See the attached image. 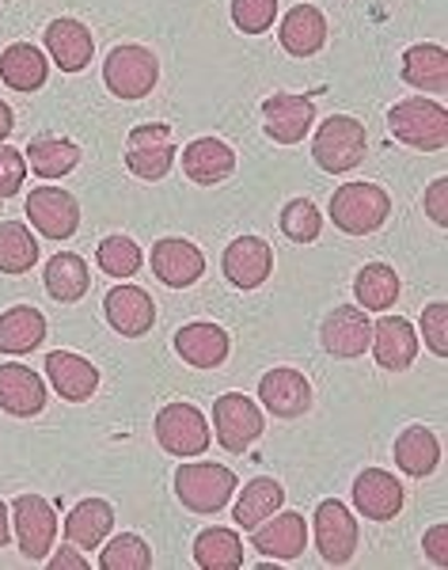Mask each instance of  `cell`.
Returning a JSON list of instances; mask_svg holds the SVG:
<instances>
[{"instance_id":"6da1fadb","label":"cell","mask_w":448,"mask_h":570,"mask_svg":"<svg viewBox=\"0 0 448 570\" xmlns=\"http://www.w3.org/2000/svg\"><path fill=\"white\" fill-rule=\"evenodd\" d=\"M388 126L396 134V141H404L407 149L418 153H441L448 145V110L434 99H404L388 110Z\"/></svg>"},{"instance_id":"7a4b0ae2","label":"cell","mask_w":448,"mask_h":570,"mask_svg":"<svg viewBox=\"0 0 448 570\" xmlns=\"http://www.w3.org/2000/svg\"><path fill=\"white\" fill-rule=\"evenodd\" d=\"M327 214H331V220L346 236H369L384 228V220L391 214V198L377 183H346V187H338L331 195Z\"/></svg>"},{"instance_id":"3957f363","label":"cell","mask_w":448,"mask_h":570,"mask_svg":"<svg viewBox=\"0 0 448 570\" xmlns=\"http://www.w3.org/2000/svg\"><path fill=\"white\" fill-rule=\"evenodd\" d=\"M236 480L232 468L213 464V461H198V464H182L176 472V494L190 513H221L232 502Z\"/></svg>"},{"instance_id":"277c9868","label":"cell","mask_w":448,"mask_h":570,"mask_svg":"<svg viewBox=\"0 0 448 570\" xmlns=\"http://www.w3.org/2000/svg\"><path fill=\"white\" fill-rule=\"evenodd\" d=\"M365 149H369V137H365V126L358 118L331 115L319 122L312 156L327 176H346V171H354L365 160Z\"/></svg>"},{"instance_id":"5b68a950","label":"cell","mask_w":448,"mask_h":570,"mask_svg":"<svg viewBox=\"0 0 448 570\" xmlns=\"http://www.w3.org/2000/svg\"><path fill=\"white\" fill-rule=\"evenodd\" d=\"M160 80V61L152 50L137 42H126V46H115L103 61V85L107 91H115L118 99H145Z\"/></svg>"},{"instance_id":"8992f818","label":"cell","mask_w":448,"mask_h":570,"mask_svg":"<svg viewBox=\"0 0 448 570\" xmlns=\"http://www.w3.org/2000/svg\"><path fill=\"white\" fill-rule=\"evenodd\" d=\"M213 430H217L221 449H228V453H247V449L262 438L267 419H262V411L255 407L251 395L228 392L213 403Z\"/></svg>"},{"instance_id":"52a82bcc","label":"cell","mask_w":448,"mask_h":570,"mask_svg":"<svg viewBox=\"0 0 448 570\" xmlns=\"http://www.w3.org/2000/svg\"><path fill=\"white\" fill-rule=\"evenodd\" d=\"M157 441L171 456H202L209 449V422L195 403H168L157 415Z\"/></svg>"},{"instance_id":"ba28073f","label":"cell","mask_w":448,"mask_h":570,"mask_svg":"<svg viewBox=\"0 0 448 570\" xmlns=\"http://www.w3.org/2000/svg\"><path fill=\"white\" fill-rule=\"evenodd\" d=\"M12 525H16V540H20V551L34 563H42L53 551V540H58V513L53 505L39 499V494H20L12 502Z\"/></svg>"},{"instance_id":"9c48e42d","label":"cell","mask_w":448,"mask_h":570,"mask_svg":"<svg viewBox=\"0 0 448 570\" xmlns=\"http://www.w3.org/2000/svg\"><path fill=\"white\" fill-rule=\"evenodd\" d=\"M316 548L323 563L346 567L358 551V518L346 510V502L323 499L316 505Z\"/></svg>"},{"instance_id":"30bf717a","label":"cell","mask_w":448,"mask_h":570,"mask_svg":"<svg viewBox=\"0 0 448 570\" xmlns=\"http://www.w3.org/2000/svg\"><path fill=\"white\" fill-rule=\"evenodd\" d=\"M176 164V141H171L168 122H145L130 134V153H126V168L137 179L157 183L171 171Z\"/></svg>"},{"instance_id":"8fae6325","label":"cell","mask_w":448,"mask_h":570,"mask_svg":"<svg viewBox=\"0 0 448 570\" xmlns=\"http://www.w3.org/2000/svg\"><path fill=\"white\" fill-rule=\"evenodd\" d=\"M316 122V99L297 96V91H278L262 104V130H267L278 145L305 141Z\"/></svg>"},{"instance_id":"7c38bea8","label":"cell","mask_w":448,"mask_h":570,"mask_svg":"<svg viewBox=\"0 0 448 570\" xmlns=\"http://www.w3.org/2000/svg\"><path fill=\"white\" fill-rule=\"evenodd\" d=\"M27 220L46 236V240H69L80 228V206L69 190L39 187L27 195Z\"/></svg>"},{"instance_id":"4fadbf2b","label":"cell","mask_w":448,"mask_h":570,"mask_svg":"<svg viewBox=\"0 0 448 570\" xmlns=\"http://www.w3.org/2000/svg\"><path fill=\"white\" fill-rule=\"evenodd\" d=\"M255 551L267 559L292 563L308 548V521L297 510H273L262 525H255Z\"/></svg>"},{"instance_id":"5bb4252c","label":"cell","mask_w":448,"mask_h":570,"mask_svg":"<svg viewBox=\"0 0 448 570\" xmlns=\"http://www.w3.org/2000/svg\"><path fill=\"white\" fill-rule=\"evenodd\" d=\"M404 502H407L404 483L391 472H384V468H365L358 480H354V505H358L361 518L391 521V518H399Z\"/></svg>"},{"instance_id":"9a60e30c","label":"cell","mask_w":448,"mask_h":570,"mask_svg":"<svg viewBox=\"0 0 448 570\" xmlns=\"http://www.w3.org/2000/svg\"><path fill=\"white\" fill-rule=\"evenodd\" d=\"M103 316L118 335L141 338V335H149L152 324H157V305H152V297L141 289V285H115V289L103 297Z\"/></svg>"},{"instance_id":"2e32d148","label":"cell","mask_w":448,"mask_h":570,"mask_svg":"<svg viewBox=\"0 0 448 570\" xmlns=\"http://www.w3.org/2000/svg\"><path fill=\"white\" fill-rule=\"evenodd\" d=\"M149 263H152V274H157L163 285H171V289H187V285H195L206 274L202 247L182 240V236H168V240L152 244Z\"/></svg>"},{"instance_id":"e0dca14e","label":"cell","mask_w":448,"mask_h":570,"mask_svg":"<svg viewBox=\"0 0 448 570\" xmlns=\"http://www.w3.org/2000/svg\"><path fill=\"white\" fill-rule=\"evenodd\" d=\"M259 400H262V407H267L270 415L300 419V415H308V411H312V384H308L305 373L281 365V370H270L259 381Z\"/></svg>"},{"instance_id":"ac0fdd59","label":"cell","mask_w":448,"mask_h":570,"mask_svg":"<svg viewBox=\"0 0 448 570\" xmlns=\"http://www.w3.org/2000/svg\"><path fill=\"white\" fill-rule=\"evenodd\" d=\"M319 343L335 357H361L372 343V324L358 305H338L319 327Z\"/></svg>"},{"instance_id":"d6986e66","label":"cell","mask_w":448,"mask_h":570,"mask_svg":"<svg viewBox=\"0 0 448 570\" xmlns=\"http://www.w3.org/2000/svg\"><path fill=\"white\" fill-rule=\"evenodd\" d=\"M221 271L236 289H259L273 271V252L267 240L259 236H240L225 247L221 255Z\"/></svg>"},{"instance_id":"ffe728a7","label":"cell","mask_w":448,"mask_h":570,"mask_svg":"<svg viewBox=\"0 0 448 570\" xmlns=\"http://www.w3.org/2000/svg\"><path fill=\"white\" fill-rule=\"evenodd\" d=\"M228 351H232V338L221 324L195 320V324H182L176 331V354L195 370H217V365H225Z\"/></svg>"},{"instance_id":"44dd1931","label":"cell","mask_w":448,"mask_h":570,"mask_svg":"<svg viewBox=\"0 0 448 570\" xmlns=\"http://www.w3.org/2000/svg\"><path fill=\"white\" fill-rule=\"evenodd\" d=\"M42 42H46L50 61H58V69H66V72H84L91 66V53H96L91 31L80 20H72V16H61V20H53L46 27Z\"/></svg>"},{"instance_id":"7402d4cb","label":"cell","mask_w":448,"mask_h":570,"mask_svg":"<svg viewBox=\"0 0 448 570\" xmlns=\"http://www.w3.org/2000/svg\"><path fill=\"white\" fill-rule=\"evenodd\" d=\"M46 384L27 365H0V411L12 419H34L46 411Z\"/></svg>"},{"instance_id":"603a6c76","label":"cell","mask_w":448,"mask_h":570,"mask_svg":"<svg viewBox=\"0 0 448 570\" xmlns=\"http://www.w3.org/2000/svg\"><path fill=\"white\" fill-rule=\"evenodd\" d=\"M46 376H50L53 392L66 403H84L99 389V370L88 357L72 351H50L46 354Z\"/></svg>"},{"instance_id":"cb8c5ba5","label":"cell","mask_w":448,"mask_h":570,"mask_svg":"<svg viewBox=\"0 0 448 570\" xmlns=\"http://www.w3.org/2000/svg\"><path fill=\"white\" fill-rule=\"evenodd\" d=\"M182 171L198 187H213V183H221L236 171L232 145L221 141V137H198V141H190L182 149Z\"/></svg>"},{"instance_id":"d4e9b609","label":"cell","mask_w":448,"mask_h":570,"mask_svg":"<svg viewBox=\"0 0 448 570\" xmlns=\"http://www.w3.org/2000/svg\"><path fill=\"white\" fill-rule=\"evenodd\" d=\"M372 354H377V365L388 373H404L407 365H415L418 354V335L410 327V320L404 316H384L372 327Z\"/></svg>"},{"instance_id":"484cf974","label":"cell","mask_w":448,"mask_h":570,"mask_svg":"<svg viewBox=\"0 0 448 570\" xmlns=\"http://www.w3.org/2000/svg\"><path fill=\"white\" fill-rule=\"evenodd\" d=\"M281 50L292 53V58H312L316 50H323L327 42V20L316 4H297L286 12L278 31Z\"/></svg>"},{"instance_id":"4316f807","label":"cell","mask_w":448,"mask_h":570,"mask_svg":"<svg viewBox=\"0 0 448 570\" xmlns=\"http://www.w3.org/2000/svg\"><path fill=\"white\" fill-rule=\"evenodd\" d=\"M50 77V61L42 58L39 46L31 42H12L0 53V80L12 91H39Z\"/></svg>"},{"instance_id":"83f0119b","label":"cell","mask_w":448,"mask_h":570,"mask_svg":"<svg viewBox=\"0 0 448 570\" xmlns=\"http://www.w3.org/2000/svg\"><path fill=\"white\" fill-rule=\"evenodd\" d=\"M46 338V316L31 305H16L0 316V354L23 357L39 351Z\"/></svg>"},{"instance_id":"f1b7e54d","label":"cell","mask_w":448,"mask_h":570,"mask_svg":"<svg viewBox=\"0 0 448 570\" xmlns=\"http://www.w3.org/2000/svg\"><path fill=\"white\" fill-rule=\"evenodd\" d=\"M115 529V505L103 499H84L66 518V540L72 548H99Z\"/></svg>"},{"instance_id":"f546056e","label":"cell","mask_w":448,"mask_h":570,"mask_svg":"<svg viewBox=\"0 0 448 570\" xmlns=\"http://www.w3.org/2000/svg\"><path fill=\"white\" fill-rule=\"evenodd\" d=\"M396 464L404 468L410 480H426L441 464V441H437L429 426H407L396 438Z\"/></svg>"},{"instance_id":"4dcf8cb0","label":"cell","mask_w":448,"mask_h":570,"mask_svg":"<svg viewBox=\"0 0 448 570\" xmlns=\"http://www.w3.org/2000/svg\"><path fill=\"white\" fill-rule=\"evenodd\" d=\"M404 80L418 91H441L448 88V53L445 46L418 42L404 53Z\"/></svg>"},{"instance_id":"1f68e13d","label":"cell","mask_w":448,"mask_h":570,"mask_svg":"<svg viewBox=\"0 0 448 570\" xmlns=\"http://www.w3.org/2000/svg\"><path fill=\"white\" fill-rule=\"evenodd\" d=\"M42 282H46V293L61 305H72L88 293L91 285V274H88V263L72 252H58L42 271Z\"/></svg>"},{"instance_id":"d6a6232c","label":"cell","mask_w":448,"mask_h":570,"mask_svg":"<svg viewBox=\"0 0 448 570\" xmlns=\"http://www.w3.org/2000/svg\"><path fill=\"white\" fill-rule=\"evenodd\" d=\"M281 505H286V487L278 480H270V475H259V480L247 483L243 494L236 499L232 518H236V525L251 532L255 525H262L273 510H281Z\"/></svg>"},{"instance_id":"836d02e7","label":"cell","mask_w":448,"mask_h":570,"mask_svg":"<svg viewBox=\"0 0 448 570\" xmlns=\"http://www.w3.org/2000/svg\"><path fill=\"white\" fill-rule=\"evenodd\" d=\"M354 297L365 312H388L399 301V274L388 263H365L354 278Z\"/></svg>"},{"instance_id":"e575fe53","label":"cell","mask_w":448,"mask_h":570,"mask_svg":"<svg viewBox=\"0 0 448 570\" xmlns=\"http://www.w3.org/2000/svg\"><path fill=\"white\" fill-rule=\"evenodd\" d=\"M23 160L31 164L39 179H61L80 164V149L72 141H66V137H34V141L27 145Z\"/></svg>"},{"instance_id":"d590c367","label":"cell","mask_w":448,"mask_h":570,"mask_svg":"<svg viewBox=\"0 0 448 570\" xmlns=\"http://www.w3.org/2000/svg\"><path fill=\"white\" fill-rule=\"evenodd\" d=\"M195 563L202 570H240L243 544L232 529H202L195 537Z\"/></svg>"},{"instance_id":"8d00e7d4","label":"cell","mask_w":448,"mask_h":570,"mask_svg":"<svg viewBox=\"0 0 448 570\" xmlns=\"http://www.w3.org/2000/svg\"><path fill=\"white\" fill-rule=\"evenodd\" d=\"M39 263V244L20 220H0V274H27Z\"/></svg>"},{"instance_id":"74e56055","label":"cell","mask_w":448,"mask_h":570,"mask_svg":"<svg viewBox=\"0 0 448 570\" xmlns=\"http://www.w3.org/2000/svg\"><path fill=\"white\" fill-rule=\"evenodd\" d=\"M96 263H99V271L111 274V278H133V274L141 271L145 255L130 236H107V240L96 247Z\"/></svg>"},{"instance_id":"f35d334b","label":"cell","mask_w":448,"mask_h":570,"mask_svg":"<svg viewBox=\"0 0 448 570\" xmlns=\"http://www.w3.org/2000/svg\"><path fill=\"white\" fill-rule=\"evenodd\" d=\"M99 567L103 570H149L152 551L141 537H137V532H122V537H115L111 544L103 548Z\"/></svg>"},{"instance_id":"ab89813d","label":"cell","mask_w":448,"mask_h":570,"mask_svg":"<svg viewBox=\"0 0 448 570\" xmlns=\"http://www.w3.org/2000/svg\"><path fill=\"white\" fill-rule=\"evenodd\" d=\"M278 225H281V233H286L289 240H297V244H312L316 236H319V228H323V214H319L316 202H308V198H292V202H286V209H281Z\"/></svg>"},{"instance_id":"60d3db41","label":"cell","mask_w":448,"mask_h":570,"mask_svg":"<svg viewBox=\"0 0 448 570\" xmlns=\"http://www.w3.org/2000/svg\"><path fill=\"white\" fill-rule=\"evenodd\" d=\"M278 20V0H232V23L243 35H262Z\"/></svg>"},{"instance_id":"b9f144b4","label":"cell","mask_w":448,"mask_h":570,"mask_svg":"<svg viewBox=\"0 0 448 570\" xmlns=\"http://www.w3.org/2000/svg\"><path fill=\"white\" fill-rule=\"evenodd\" d=\"M422 338H426V346L437 357H448V305H445V301L426 305V312H422Z\"/></svg>"},{"instance_id":"7bdbcfd3","label":"cell","mask_w":448,"mask_h":570,"mask_svg":"<svg viewBox=\"0 0 448 570\" xmlns=\"http://www.w3.org/2000/svg\"><path fill=\"white\" fill-rule=\"evenodd\" d=\"M27 179V160L12 145H0V198H12Z\"/></svg>"},{"instance_id":"ee69618b","label":"cell","mask_w":448,"mask_h":570,"mask_svg":"<svg viewBox=\"0 0 448 570\" xmlns=\"http://www.w3.org/2000/svg\"><path fill=\"white\" fill-rule=\"evenodd\" d=\"M445 195H448V179L445 176L437 179V183H429V190H426V214H429V220H434L437 228L448 225V202H445Z\"/></svg>"},{"instance_id":"f6af8a7d","label":"cell","mask_w":448,"mask_h":570,"mask_svg":"<svg viewBox=\"0 0 448 570\" xmlns=\"http://www.w3.org/2000/svg\"><path fill=\"white\" fill-rule=\"evenodd\" d=\"M426 559L434 567L448 563V525H434L426 532Z\"/></svg>"},{"instance_id":"bcb514c9","label":"cell","mask_w":448,"mask_h":570,"mask_svg":"<svg viewBox=\"0 0 448 570\" xmlns=\"http://www.w3.org/2000/svg\"><path fill=\"white\" fill-rule=\"evenodd\" d=\"M50 567H53V570H69V567H72V570H88V559L69 544L66 551H58V556L50 559Z\"/></svg>"},{"instance_id":"7dc6e473","label":"cell","mask_w":448,"mask_h":570,"mask_svg":"<svg viewBox=\"0 0 448 570\" xmlns=\"http://www.w3.org/2000/svg\"><path fill=\"white\" fill-rule=\"evenodd\" d=\"M12 130H16V115H12V107L0 99V141H4V137L12 134Z\"/></svg>"},{"instance_id":"c3c4849f","label":"cell","mask_w":448,"mask_h":570,"mask_svg":"<svg viewBox=\"0 0 448 570\" xmlns=\"http://www.w3.org/2000/svg\"><path fill=\"white\" fill-rule=\"evenodd\" d=\"M8 540H12V525H8V505L0 502V548H8Z\"/></svg>"}]
</instances>
